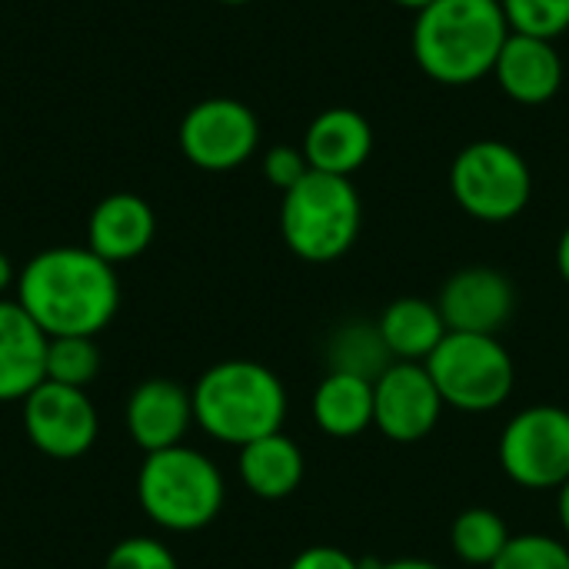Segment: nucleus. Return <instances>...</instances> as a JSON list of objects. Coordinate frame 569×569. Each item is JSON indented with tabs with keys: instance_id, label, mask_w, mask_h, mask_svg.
I'll return each mask as SVG.
<instances>
[{
	"instance_id": "f257e3e1",
	"label": "nucleus",
	"mask_w": 569,
	"mask_h": 569,
	"mask_svg": "<svg viewBox=\"0 0 569 569\" xmlns=\"http://www.w3.org/2000/svg\"><path fill=\"white\" fill-rule=\"evenodd\" d=\"M17 303L47 337H97L117 317L120 280L90 247H47L17 273Z\"/></svg>"
},
{
	"instance_id": "f03ea898",
	"label": "nucleus",
	"mask_w": 569,
	"mask_h": 569,
	"mask_svg": "<svg viewBox=\"0 0 569 569\" xmlns=\"http://www.w3.org/2000/svg\"><path fill=\"white\" fill-rule=\"evenodd\" d=\"M507 37L500 0H433L417 13L410 43L430 80L467 87L493 73Z\"/></svg>"
},
{
	"instance_id": "7ed1b4c3",
	"label": "nucleus",
	"mask_w": 569,
	"mask_h": 569,
	"mask_svg": "<svg viewBox=\"0 0 569 569\" xmlns=\"http://www.w3.org/2000/svg\"><path fill=\"white\" fill-rule=\"evenodd\" d=\"M197 427L227 447L280 433L287 420L283 380L257 360H220L190 390Z\"/></svg>"
},
{
	"instance_id": "20e7f679",
	"label": "nucleus",
	"mask_w": 569,
	"mask_h": 569,
	"mask_svg": "<svg viewBox=\"0 0 569 569\" xmlns=\"http://www.w3.org/2000/svg\"><path fill=\"white\" fill-rule=\"evenodd\" d=\"M227 483L217 463L180 443L170 450L147 453L137 473L140 510L170 533H197L210 527L223 510Z\"/></svg>"
},
{
	"instance_id": "39448f33",
	"label": "nucleus",
	"mask_w": 569,
	"mask_h": 569,
	"mask_svg": "<svg viewBox=\"0 0 569 569\" xmlns=\"http://www.w3.org/2000/svg\"><path fill=\"white\" fill-rule=\"evenodd\" d=\"M363 207L350 177L310 170L297 187L283 193L280 233L290 253L307 263H333L360 237Z\"/></svg>"
},
{
	"instance_id": "423d86ee",
	"label": "nucleus",
	"mask_w": 569,
	"mask_h": 569,
	"mask_svg": "<svg viewBox=\"0 0 569 569\" xmlns=\"http://www.w3.org/2000/svg\"><path fill=\"white\" fill-rule=\"evenodd\" d=\"M423 367L433 377L443 403L463 413L500 410L517 383V363L510 350L487 333H447Z\"/></svg>"
},
{
	"instance_id": "0eeeda50",
	"label": "nucleus",
	"mask_w": 569,
	"mask_h": 569,
	"mask_svg": "<svg viewBox=\"0 0 569 569\" xmlns=\"http://www.w3.org/2000/svg\"><path fill=\"white\" fill-rule=\"evenodd\" d=\"M450 193L473 220L507 223L527 210L533 173L517 147L503 140H473L450 163Z\"/></svg>"
},
{
	"instance_id": "6e6552de",
	"label": "nucleus",
	"mask_w": 569,
	"mask_h": 569,
	"mask_svg": "<svg viewBox=\"0 0 569 569\" xmlns=\"http://www.w3.org/2000/svg\"><path fill=\"white\" fill-rule=\"evenodd\" d=\"M500 467L523 490H560L569 480V410L537 403L500 433Z\"/></svg>"
},
{
	"instance_id": "1a4fd4ad",
	"label": "nucleus",
	"mask_w": 569,
	"mask_h": 569,
	"mask_svg": "<svg viewBox=\"0 0 569 569\" xmlns=\"http://www.w3.org/2000/svg\"><path fill=\"white\" fill-rule=\"evenodd\" d=\"M180 150L183 157L210 173L243 167L260 143L257 113L233 97H207L193 103L180 120Z\"/></svg>"
},
{
	"instance_id": "9d476101",
	"label": "nucleus",
	"mask_w": 569,
	"mask_h": 569,
	"mask_svg": "<svg viewBox=\"0 0 569 569\" xmlns=\"http://www.w3.org/2000/svg\"><path fill=\"white\" fill-rule=\"evenodd\" d=\"M447 403L423 363H390L373 380V427L393 443L427 440Z\"/></svg>"
},
{
	"instance_id": "9b49d317",
	"label": "nucleus",
	"mask_w": 569,
	"mask_h": 569,
	"mask_svg": "<svg viewBox=\"0 0 569 569\" xmlns=\"http://www.w3.org/2000/svg\"><path fill=\"white\" fill-rule=\"evenodd\" d=\"M23 430L43 457L77 460L97 443L100 420L87 390L43 380L23 400Z\"/></svg>"
},
{
	"instance_id": "f8f14e48",
	"label": "nucleus",
	"mask_w": 569,
	"mask_h": 569,
	"mask_svg": "<svg viewBox=\"0 0 569 569\" xmlns=\"http://www.w3.org/2000/svg\"><path fill=\"white\" fill-rule=\"evenodd\" d=\"M437 307L450 333L497 337L517 310V290L503 270L463 267L443 283Z\"/></svg>"
},
{
	"instance_id": "ddd939ff",
	"label": "nucleus",
	"mask_w": 569,
	"mask_h": 569,
	"mask_svg": "<svg viewBox=\"0 0 569 569\" xmlns=\"http://www.w3.org/2000/svg\"><path fill=\"white\" fill-rule=\"evenodd\" d=\"M127 433L143 453L180 447L193 420V397L170 377H150L127 397Z\"/></svg>"
},
{
	"instance_id": "4468645a",
	"label": "nucleus",
	"mask_w": 569,
	"mask_h": 569,
	"mask_svg": "<svg viewBox=\"0 0 569 569\" xmlns=\"http://www.w3.org/2000/svg\"><path fill=\"white\" fill-rule=\"evenodd\" d=\"M47 340L17 300L0 297V403H23L47 380Z\"/></svg>"
},
{
	"instance_id": "2eb2a0df",
	"label": "nucleus",
	"mask_w": 569,
	"mask_h": 569,
	"mask_svg": "<svg viewBox=\"0 0 569 569\" xmlns=\"http://www.w3.org/2000/svg\"><path fill=\"white\" fill-rule=\"evenodd\" d=\"M493 77L513 103L540 107L557 97V90L563 83V60H560L553 40L510 30L507 43L493 63Z\"/></svg>"
},
{
	"instance_id": "dca6fc26",
	"label": "nucleus",
	"mask_w": 569,
	"mask_h": 569,
	"mask_svg": "<svg viewBox=\"0 0 569 569\" xmlns=\"http://www.w3.org/2000/svg\"><path fill=\"white\" fill-rule=\"evenodd\" d=\"M373 153V127L353 107H330L317 113L303 133V157L310 170L350 177Z\"/></svg>"
},
{
	"instance_id": "f3484780",
	"label": "nucleus",
	"mask_w": 569,
	"mask_h": 569,
	"mask_svg": "<svg viewBox=\"0 0 569 569\" xmlns=\"http://www.w3.org/2000/svg\"><path fill=\"white\" fill-rule=\"evenodd\" d=\"M157 237V213L137 193L103 197L87 220V247L107 263L137 260Z\"/></svg>"
},
{
	"instance_id": "a211bd4d",
	"label": "nucleus",
	"mask_w": 569,
	"mask_h": 569,
	"mask_svg": "<svg viewBox=\"0 0 569 569\" xmlns=\"http://www.w3.org/2000/svg\"><path fill=\"white\" fill-rule=\"evenodd\" d=\"M377 333L393 363H427V357L443 343L450 330L433 300L400 297L380 313Z\"/></svg>"
},
{
	"instance_id": "6ab92c4d",
	"label": "nucleus",
	"mask_w": 569,
	"mask_h": 569,
	"mask_svg": "<svg viewBox=\"0 0 569 569\" xmlns=\"http://www.w3.org/2000/svg\"><path fill=\"white\" fill-rule=\"evenodd\" d=\"M237 470H240L243 487L253 497H260V500H287L303 483L307 460H303L300 443L290 440L280 430V433H270V437H260V440L240 447Z\"/></svg>"
},
{
	"instance_id": "aec40b11",
	"label": "nucleus",
	"mask_w": 569,
	"mask_h": 569,
	"mask_svg": "<svg viewBox=\"0 0 569 569\" xmlns=\"http://www.w3.org/2000/svg\"><path fill=\"white\" fill-rule=\"evenodd\" d=\"M313 420L327 437L353 440L367 427H373V380L330 370L313 390Z\"/></svg>"
},
{
	"instance_id": "412c9836",
	"label": "nucleus",
	"mask_w": 569,
	"mask_h": 569,
	"mask_svg": "<svg viewBox=\"0 0 569 569\" xmlns=\"http://www.w3.org/2000/svg\"><path fill=\"white\" fill-rule=\"evenodd\" d=\"M510 537L513 533H510L507 520L490 507H470V510L457 513V520L450 527V547H453L457 560H463L470 567H493V560L503 553Z\"/></svg>"
},
{
	"instance_id": "4be33fe9",
	"label": "nucleus",
	"mask_w": 569,
	"mask_h": 569,
	"mask_svg": "<svg viewBox=\"0 0 569 569\" xmlns=\"http://www.w3.org/2000/svg\"><path fill=\"white\" fill-rule=\"evenodd\" d=\"M100 373L97 337H50L47 340V380L73 390H87Z\"/></svg>"
},
{
	"instance_id": "5701e85b",
	"label": "nucleus",
	"mask_w": 569,
	"mask_h": 569,
	"mask_svg": "<svg viewBox=\"0 0 569 569\" xmlns=\"http://www.w3.org/2000/svg\"><path fill=\"white\" fill-rule=\"evenodd\" d=\"M513 33L557 40L569 30V0H500Z\"/></svg>"
},
{
	"instance_id": "b1692460",
	"label": "nucleus",
	"mask_w": 569,
	"mask_h": 569,
	"mask_svg": "<svg viewBox=\"0 0 569 569\" xmlns=\"http://www.w3.org/2000/svg\"><path fill=\"white\" fill-rule=\"evenodd\" d=\"M490 569H569V547L557 537L517 533Z\"/></svg>"
},
{
	"instance_id": "393cba45",
	"label": "nucleus",
	"mask_w": 569,
	"mask_h": 569,
	"mask_svg": "<svg viewBox=\"0 0 569 569\" xmlns=\"http://www.w3.org/2000/svg\"><path fill=\"white\" fill-rule=\"evenodd\" d=\"M103 569H180V563L157 537H127L110 547Z\"/></svg>"
},
{
	"instance_id": "a878e982",
	"label": "nucleus",
	"mask_w": 569,
	"mask_h": 569,
	"mask_svg": "<svg viewBox=\"0 0 569 569\" xmlns=\"http://www.w3.org/2000/svg\"><path fill=\"white\" fill-rule=\"evenodd\" d=\"M310 173V163L303 157V147H290V143H280V147H270L263 153V177L270 187H277L280 193H287L290 187H297L303 177Z\"/></svg>"
},
{
	"instance_id": "bb28decb",
	"label": "nucleus",
	"mask_w": 569,
	"mask_h": 569,
	"mask_svg": "<svg viewBox=\"0 0 569 569\" xmlns=\"http://www.w3.org/2000/svg\"><path fill=\"white\" fill-rule=\"evenodd\" d=\"M290 569H367L357 557H350L347 550L340 547H330V543H317V547H307L293 557Z\"/></svg>"
},
{
	"instance_id": "cd10ccee",
	"label": "nucleus",
	"mask_w": 569,
	"mask_h": 569,
	"mask_svg": "<svg viewBox=\"0 0 569 569\" xmlns=\"http://www.w3.org/2000/svg\"><path fill=\"white\" fill-rule=\"evenodd\" d=\"M557 270L569 287V227L560 233V243H557Z\"/></svg>"
},
{
	"instance_id": "c85d7f7f",
	"label": "nucleus",
	"mask_w": 569,
	"mask_h": 569,
	"mask_svg": "<svg viewBox=\"0 0 569 569\" xmlns=\"http://www.w3.org/2000/svg\"><path fill=\"white\" fill-rule=\"evenodd\" d=\"M13 283H17V270H13L10 257H7V253L0 250V297H3V293H7V290L13 287Z\"/></svg>"
},
{
	"instance_id": "c756f323",
	"label": "nucleus",
	"mask_w": 569,
	"mask_h": 569,
	"mask_svg": "<svg viewBox=\"0 0 569 569\" xmlns=\"http://www.w3.org/2000/svg\"><path fill=\"white\" fill-rule=\"evenodd\" d=\"M557 517H560V527H563L569 540V480L557 490Z\"/></svg>"
},
{
	"instance_id": "7c9ffc66",
	"label": "nucleus",
	"mask_w": 569,
	"mask_h": 569,
	"mask_svg": "<svg viewBox=\"0 0 569 569\" xmlns=\"http://www.w3.org/2000/svg\"><path fill=\"white\" fill-rule=\"evenodd\" d=\"M367 567V563H363ZM367 569H440L437 563H430V560H390V563H377V567H367Z\"/></svg>"
},
{
	"instance_id": "2f4dec72",
	"label": "nucleus",
	"mask_w": 569,
	"mask_h": 569,
	"mask_svg": "<svg viewBox=\"0 0 569 569\" xmlns=\"http://www.w3.org/2000/svg\"><path fill=\"white\" fill-rule=\"evenodd\" d=\"M393 3H397V7H407V10H417V13H420V10H423V7H430L433 0H393Z\"/></svg>"
},
{
	"instance_id": "473e14b6",
	"label": "nucleus",
	"mask_w": 569,
	"mask_h": 569,
	"mask_svg": "<svg viewBox=\"0 0 569 569\" xmlns=\"http://www.w3.org/2000/svg\"><path fill=\"white\" fill-rule=\"evenodd\" d=\"M220 3H230V7H240V3H250V0H220Z\"/></svg>"
}]
</instances>
